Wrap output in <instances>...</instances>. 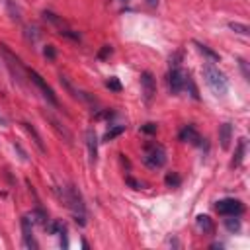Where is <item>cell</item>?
Here are the masks:
<instances>
[{"label": "cell", "instance_id": "1", "mask_svg": "<svg viewBox=\"0 0 250 250\" xmlns=\"http://www.w3.org/2000/svg\"><path fill=\"white\" fill-rule=\"evenodd\" d=\"M61 199H62L64 205L70 209L74 221H76L80 227H84V225H86V207H84V201H82L80 191H78L74 186H68V188H64Z\"/></svg>", "mask_w": 250, "mask_h": 250}, {"label": "cell", "instance_id": "2", "mask_svg": "<svg viewBox=\"0 0 250 250\" xmlns=\"http://www.w3.org/2000/svg\"><path fill=\"white\" fill-rule=\"evenodd\" d=\"M203 78H205L207 86H209L217 96H225V94H227V90H229V82H227L225 74H223L211 61L203 64Z\"/></svg>", "mask_w": 250, "mask_h": 250}, {"label": "cell", "instance_id": "3", "mask_svg": "<svg viewBox=\"0 0 250 250\" xmlns=\"http://www.w3.org/2000/svg\"><path fill=\"white\" fill-rule=\"evenodd\" d=\"M143 162H145L148 168H152V170L162 168V166L166 164V150H164V146L158 145V143H148V145H145Z\"/></svg>", "mask_w": 250, "mask_h": 250}, {"label": "cell", "instance_id": "4", "mask_svg": "<svg viewBox=\"0 0 250 250\" xmlns=\"http://www.w3.org/2000/svg\"><path fill=\"white\" fill-rule=\"evenodd\" d=\"M43 20L49 21V23L57 29V33H61V35H64V37H68V39H72V41H80V33H78L76 29H72L61 16H57V14L45 10V12H43Z\"/></svg>", "mask_w": 250, "mask_h": 250}, {"label": "cell", "instance_id": "5", "mask_svg": "<svg viewBox=\"0 0 250 250\" xmlns=\"http://www.w3.org/2000/svg\"><path fill=\"white\" fill-rule=\"evenodd\" d=\"M0 53H2V57H4V61H6V66L10 68V72H12V76L18 80V82H23V76H25V66L21 64V61L6 47V45H0Z\"/></svg>", "mask_w": 250, "mask_h": 250}, {"label": "cell", "instance_id": "6", "mask_svg": "<svg viewBox=\"0 0 250 250\" xmlns=\"http://www.w3.org/2000/svg\"><path fill=\"white\" fill-rule=\"evenodd\" d=\"M25 74H27V76H29V80L39 88V92L43 94V98H45L51 105H59V102H57V98H55V94H53L51 86L41 78V74H39L37 70H33V68H25Z\"/></svg>", "mask_w": 250, "mask_h": 250}, {"label": "cell", "instance_id": "7", "mask_svg": "<svg viewBox=\"0 0 250 250\" xmlns=\"http://www.w3.org/2000/svg\"><path fill=\"white\" fill-rule=\"evenodd\" d=\"M188 78H189V74H186L180 66L170 68V72H168V88H170V92L172 94H180L184 90Z\"/></svg>", "mask_w": 250, "mask_h": 250}, {"label": "cell", "instance_id": "8", "mask_svg": "<svg viewBox=\"0 0 250 250\" xmlns=\"http://www.w3.org/2000/svg\"><path fill=\"white\" fill-rule=\"evenodd\" d=\"M217 211L221 213V215H225V217H229V215H234V217H238V215H242L244 213V205H242V201H238V199H232V197H227V199H221V201H217Z\"/></svg>", "mask_w": 250, "mask_h": 250}, {"label": "cell", "instance_id": "9", "mask_svg": "<svg viewBox=\"0 0 250 250\" xmlns=\"http://www.w3.org/2000/svg\"><path fill=\"white\" fill-rule=\"evenodd\" d=\"M141 92H143V98L146 104H150L154 94H156V82H154L152 72H148V70H145L141 74Z\"/></svg>", "mask_w": 250, "mask_h": 250}, {"label": "cell", "instance_id": "10", "mask_svg": "<svg viewBox=\"0 0 250 250\" xmlns=\"http://www.w3.org/2000/svg\"><path fill=\"white\" fill-rule=\"evenodd\" d=\"M21 234H23V248L35 250V248H37V242H35V236H33L31 217H29V215H23V217H21Z\"/></svg>", "mask_w": 250, "mask_h": 250}, {"label": "cell", "instance_id": "11", "mask_svg": "<svg viewBox=\"0 0 250 250\" xmlns=\"http://www.w3.org/2000/svg\"><path fill=\"white\" fill-rule=\"evenodd\" d=\"M86 146H88L90 164H96V160H98V137H96L94 129H88L86 131Z\"/></svg>", "mask_w": 250, "mask_h": 250}, {"label": "cell", "instance_id": "12", "mask_svg": "<svg viewBox=\"0 0 250 250\" xmlns=\"http://www.w3.org/2000/svg\"><path fill=\"white\" fill-rule=\"evenodd\" d=\"M178 139L180 141H184V143H199V135H197V131H195V127L193 125H186L182 131H180V135H178Z\"/></svg>", "mask_w": 250, "mask_h": 250}, {"label": "cell", "instance_id": "13", "mask_svg": "<svg viewBox=\"0 0 250 250\" xmlns=\"http://www.w3.org/2000/svg\"><path fill=\"white\" fill-rule=\"evenodd\" d=\"M230 139H232V127H230V123H223V125L219 127V141H221V146H223V148H229Z\"/></svg>", "mask_w": 250, "mask_h": 250}, {"label": "cell", "instance_id": "14", "mask_svg": "<svg viewBox=\"0 0 250 250\" xmlns=\"http://www.w3.org/2000/svg\"><path fill=\"white\" fill-rule=\"evenodd\" d=\"M21 125H23V129L27 131V135L33 139V143L37 145V148H39L41 152H47V148H45V145H43V139H41V135L35 131V127H33V125H29V123H25V121H23Z\"/></svg>", "mask_w": 250, "mask_h": 250}, {"label": "cell", "instance_id": "15", "mask_svg": "<svg viewBox=\"0 0 250 250\" xmlns=\"http://www.w3.org/2000/svg\"><path fill=\"white\" fill-rule=\"evenodd\" d=\"M197 227H199V230H203L205 234H213V232H215V225H213L211 217H207V215H199V217H197Z\"/></svg>", "mask_w": 250, "mask_h": 250}, {"label": "cell", "instance_id": "16", "mask_svg": "<svg viewBox=\"0 0 250 250\" xmlns=\"http://www.w3.org/2000/svg\"><path fill=\"white\" fill-rule=\"evenodd\" d=\"M244 152H246V139H240L238 145H236V152H234L232 166H240V164H242V160H244Z\"/></svg>", "mask_w": 250, "mask_h": 250}, {"label": "cell", "instance_id": "17", "mask_svg": "<svg viewBox=\"0 0 250 250\" xmlns=\"http://www.w3.org/2000/svg\"><path fill=\"white\" fill-rule=\"evenodd\" d=\"M123 131H125V125H115V127H111V129H107V131H105L104 141H105V143H109V141H113L115 137H119Z\"/></svg>", "mask_w": 250, "mask_h": 250}, {"label": "cell", "instance_id": "18", "mask_svg": "<svg viewBox=\"0 0 250 250\" xmlns=\"http://www.w3.org/2000/svg\"><path fill=\"white\" fill-rule=\"evenodd\" d=\"M195 45H197V51H199V53H203L205 57H209V61H211V62L219 61V55H217L215 51H211L207 45H203V43H195Z\"/></svg>", "mask_w": 250, "mask_h": 250}, {"label": "cell", "instance_id": "19", "mask_svg": "<svg viewBox=\"0 0 250 250\" xmlns=\"http://www.w3.org/2000/svg\"><path fill=\"white\" fill-rule=\"evenodd\" d=\"M33 221H37V223H41L43 227H45V225L49 223V219H47V213H45L43 209H35V211L31 213V223H33Z\"/></svg>", "mask_w": 250, "mask_h": 250}, {"label": "cell", "instance_id": "20", "mask_svg": "<svg viewBox=\"0 0 250 250\" xmlns=\"http://www.w3.org/2000/svg\"><path fill=\"white\" fill-rule=\"evenodd\" d=\"M51 123H53V127H55V129H57V131H59V133H61V135L66 139V143H70V141H72V135L66 131V127H62V125H61L57 119H53V117H51Z\"/></svg>", "mask_w": 250, "mask_h": 250}, {"label": "cell", "instance_id": "21", "mask_svg": "<svg viewBox=\"0 0 250 250\" xmlns=\"http://www.w3.org/2000/svg\"><path fill=\"white\" fill-rule=\"evenodd\" d=\"M229 27H230L232 31H236V33H242V35H248V31H250L246 23H238V21H230Z\"/></svg>", "mask_w": 250, "mask_h": 250}, {"label": "cell", "instance_id": "22", "mask_svg": "<svg viewBox=\"0 0 250 250\" xmlns=\"http://www.w3.org/2000/svg\"><path fill=\"white\" fill-rule=\"evenodd\" d=\"M225 225H227L229 230H238V229H240V221H238L234 215H229V219L225 221Z\"/></svg>", "mask_w": 250, "mask_h": 250}, {"label": "cell", "instance_id": "23", "mask_svg": "<svg viewBox=\"0 0 250 250\" xmlns=\"http://www.w3.org/2000/svg\"><path fill=\"white\" fill-rule=\"evenodd\" d=\"M164 182H166V186H172V188H176V186H180V176L176 174V172H172V174H168L166 178H164Z\"/></svg>", "mask_w": 250, "mask_h": 250}, {"label": "cell", "instance_id": "24", "mask_svg": "<svg viewBox=\"0 0 250 250\" xmlns=\"http://www.w3.org/2000/svg\"><path fill=\"white\" fill-rule=\"evenodd\" d=\"M105 86H107L109 90H113V92H121V84H119V80H117L115 76H111L109 80H105Z\"/></svg>", "mask_w": 250, "mask_h": 250}, {"label": "cell", "instance_id": "25", "mask_svg": "<svg viewBox=\"0 0 250 250\" xmlns=\"http://www.w3.org/2000/svg\"><path fill=\"white\" fill-rule=\"evenodd\" d=\"M107 55H111V45H104V49L100 51V55H98V57H100V59H105Z\"/></svg>", "mask_w": 250, "mask_h": 250}, {"label": "cell", "instance_id": "26", "mask_svg": "<svg viewBox=\"0 0 250 250\" xmlns=\"http://www.w3.org/2000/svg\"><path fill=\"white\" fill-rule=\"evenodd\" d=\"M43 53H45V57H49V59H55V49H53V45H47Z\"/></svg>", "mask_w": 250, "mask_h": 250}, {"label": "cell", "instance_id": "27", "mask_svg": "<svg viewBox=\"0 0 250 250\" xmlns=\"http://www.w3.org/2000/svg\"><path fill=\"white\" fill-rule=\"evenodd\" d=\"M127 184L133 186V189H141V188H143V184H141V182H135L133 178H127Z\"/></svg>", "mask_w": 250, "mask_h": 250}, {"label": "cell", "instance_id": "28", "mask_svg": "<svg viewBox=\"0 0 250 250\" xmlns=\"http://www.w3.org/2000/svg\"><path fill=\"white\" fill-rule=\"evenodd\" d=\"M143 131H146V133H154V131H156V125H154V123H146V125L143 127Z\"/></svg>", "mask_w": 250, "mask_h": 250}, {"label": "cell", "instance_id": "29", "mask_svg": "<svg viewBox=\"0 0 250 250\" xmlns=\"http://www.w3.org/2000/svg\"><path fill=\"white\" fill-rule=\"evenodd\" d=\"M146 4H148L150 8H156V6H158V0H146Z\"/></svg>", "mask_w": 250, "mask_h": 250}, {"label": "cell", "instance_id": "30", "mask_svg": "<svg viewBox=\"0 0 250 250\" xmlns=\"http://www.w3.org/2000/svg\"><path fill=\"white\" fill-rule=\"evenodd\" d=\"M4 123H6V121H4V117L0 115V125H4Z\"/></svg>", "mask_w": 250, "mask_h": 250}, {"label": "cell", "instance_id": "31", "mask_svg": "<svg viewBox=\"0 0 250 250\" xmlns=\"http://www.w3.org/2000/svg\"><path fill=\"white\" fill-rule=\"evenodd\" d=\"M123 2H127V0H123Z\"/></svg>", "mask_w": 250, "mask_h": 250}]
</instances>
